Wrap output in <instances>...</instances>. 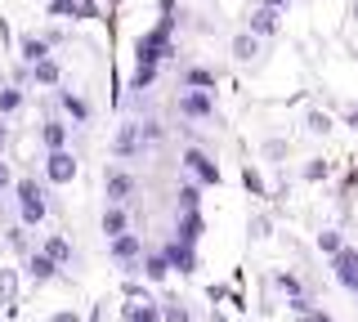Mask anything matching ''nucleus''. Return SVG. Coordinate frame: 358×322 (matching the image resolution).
<instances>
[{
    "label": "nucleus",
    "mask_w": 358,
    "mask_h": 322,
    "mask_svg": "<svg viewBox=\"0 0 358 322\" xmlns=\"http://www.w3.org/2000/svg\"><path fill=\"white\" fill-rule=\"evenodd\" d=\"M14 197H18V219L27 228H36L41 219H45V188L36 184V180H14Z\"/></svg>",
    "instance_id": "obj_1"
},
{
    "label": "nucleus",
    "mask_w": 358,
    "mask_h": 322,
    "mask_svg": "<svg viewBox=\"0 0 358 322\" xmlns=\"http://www.w3.org/2000/svg\"><path fill=\"white\" fill-rule=\"evenodd\" d=\"M134 193H139V180H134L130 166H108V170H103V197H108V206H126Z\"/></svg>",
    "instance_id": "obj_2"
},
{
    "label": "nucleus",
    "mask_w": 358,
    "mask_h": 322,
    "mask_svg": "<svg viewBox=\"0 0 358 322\" xmlns=\"http://www.w3.org/2000/svg\"><path fill=\"white\" fill-rule=\"evenodd\" d=\"M175 108H179L184 121H210V117H215V94H210V90H179Z\"/></svg>",
    "instance_id": "obj_3"
},
{
    "label": "nucleus",
    "mask_w": 358,
    "mask_h": 322,
    "mask_svg": "<svg viewBox=\"0 0 358 322\" xmlns=\"http://www.w3.org/2000/svg\"><path fill=\"white\" fill-rule=\"evenodd\" d=\"M184 170L193 175L201 188H220V161L201 148H184Z\"/></svg>",
    "instance_id": "obj_4"
},
{
    "label": "nucleus",
    "mask_w": 358,
    "mask_h": 322,
    "mask_svg": "<svg viewBox=\"0 0 358 322\" xmlns=\"http://www.w3.org/2000/svg\"><path fill=\"white\" fill-rule=\"evenodd\" d=\"M108 255L121 264L126 273H134V264H143V237L139 233H121V237L108 242Z\"/></svg>",
    "instance_id": "obj_5"
},
{
    "label": "nucleus",
    "mask_w": 358,
    "mask_h": 322,
    "mask_svg": "<svg viewBox=\"0 0 358 322\" xmlns=\"http://www.w3.org/2000/svg\"><path fill=\"white\" fill-rule=\"evenodd\" d=\"M112 157H117V161H134V157H143L139 121H121V126H117V135H112Z\"/></svg>",
    "instance_id": "obj_6"
},
{
    "label": "nucleus",
    "mask_w": 358,
    "mask_h": 322,
    "mask_svg": "<svg viewBox=\"0 0 358 322\" xmlns=\"http://www.w3.org/2000/svg\"><path fill=\"white\" fill-rule=\"evenodd\" d=\"M45 180L50 184H72L76 180V157L67 148H59V152H45Z\"/></svg>",
    "instance_id": "obj_7"
},
{
    "label": "nucleus",
    "mask_w": 358,
    "mask_h": 322,
    "mask_svg": "<svg viewBox=\"0 0 358 322\" xmlns=\"http://www.w3.org/2000/svg\"><path fill=\"white\" fill-rule=\"evenodd\" d=\"M246 31H251V36H260V41H273L278 36V9L251 5V14H246Z\"/></svg>",
    "instance_id": "obj_8"
},
{
    "label": "nucleus",
    "mask_w": 358,
    "mask_h": 322,
    "mask_svg": "<svg viewBox=\"0 0 358 322\" xmlns=\"http://www.w3.org/2000/svg\"><path fill=\"white\" fill-rule=\"evenodd\" d=\"M54 103L63 108V117L72 121V126H85V121L94 117V108H90V98H81V94H72V90H59V94H54Z\"/></svg>",
    "instance_id": "obj_9"
},
{
    "label": "nucleus",
    "mask_w": 358,
    "mask_h": 322,
    "mask_svg": "<svg viewBox=\"0 0 358 322\" xmlns=\"http://www.w3.org/2000/svg\"><path fill=\"white\" fill-rule=\"evenodd\" d=\"M331 269L336 277H341V286H350V291H358V251L354 247H341L331 255Z\"/></svg>",
    "instance_id": "obj_10"
},
{
    "label": "nucleus",
    "mask_w": 358,
    "mask_h": 322,
    "mask_svg": "<svg viewBox=\"0 0 358 322\" xmlns=\"http://www.w3.org/2000/svg\"><path fill=\"white\" fill-rule=\"evenodd\" d=\"M41 59H50V41H45V36H36V31H22V36H18V63L36 68Z\"/></svg>",
    "instance_id": "obj_11"
},
{
    "label": "nucleus",
    "mask_w": 358,
    "mask_h": 322,
    "mask_svg": "<svg viewBox=\"0 0 358 322\" xmlns=\"http://www.w3.org/2000/svg\"><path fill=\"white\" fill-rule=\"evenodd\" d=\"M215 68H201V63H193V68H184L179 72V90H210L215 94Z\"/></svg>",
    "instance_id": "obj_12"
},
{
    "label": "nucleus",
    "mask_w": 358,
    "mask_h": 322,
    "mask_svg": "<svg viewBox=\"0 0 358 322\" xmlns=\"http://www.w3.org/2000/svg\"><path fill=\"white\" fill-rule=\"evenodd\" d=\"M67 135H72V126H67L63 117L41 121V143H45V152H59V148H67Z\"/></svg>",
    "instance_id": "obj_13"
},
{
    "label": "nucleus",
    "mask_w": 358,
    "mask_h": 322,
    "mask_svg": "<svg viewBox=\"0 0 358 322\" xmlns=\"http://www.w3.org/2000/svg\"><path fill=\"white\" fill-rule=\"evenodd\" d=\"M99 228H103V237H121V233H130V210L126 206H103V219H99Z\"/></svg>",
    "instance_id": "obj_14"
},
{
    "label": "nucleus",
    "mask_w": 358,
    "mask_h": 322,
    "mask_svg": "<svg viewBox=\"0 0 358 322\" xmlns=\"http://www.w3.org/2000/svg\"><path fill=\"white\" fill-rule=\"evenodd\" d=\"M59 81H63V63L54 59H41L36 68H31V85H45V90H59Z\"/></svg>",
    "instance_id": "obj_15"
},
{
    "label": "nucleus",
    "mask_w": 358,
    "mask_h": 322,
    "mask_svg": "<svg viewBox=\"0 0 358 322\" xmlns=\"http://www.w3.org/2000/svg\"><path fill=\"white\" fill-rule=\"evenodd\" d=\"M162 255L171 260V269H179V273H193V269H197V251L184 247V242H166Z\"/></svg>",
    "instance_id": "obj_16"
},
{
    "label": "nucleus",
    "mask_w": 358,
    "mask_h": 322,
    "mask_svg": "<svg viewBox=\"0 0 358 322\" xmlns=\"http://www.w3.org/2000/svg\"><path fill=\"white\" fill-rule=\"evenodd\" d=\"M197 237H201V215H197V210H179L175 242H184V247H197Z\"/></svg>",
    "instance_id": "obj_17"
},
{
    "label": "nucleus",
    "mask_w": 358,
    "mask_h": 322,
    "mask_svg": "<svg viewBox=\"0 0 358 322\" xmlns=\"http://www.w3.org/2000/svg\"><path fill=\"white\" fill-rule=\"evenodd\" d=\"M229 54H233V63H251L255 54H260V36H251V31H238V36L229 41Z\"/></svg>",
    "instance_id": "obj_18"
},
{
    "label": "nucleus",
    "mask_w": 358,
    "mask_h": 322,
    "mask_svg": "<svg viewBox=\"0 0 358 322\" xmlns=\"http://www.w3.org/2000/svg\"><path fill=\"white\" fill-rule=\"evenodd\" d=\"M45 255H50L54 264H72L76 260V251H72V242L67 237H59V233H54V237H45V247H41Z\"/></svg>",
    "instance_id": "obj_19"
},
{
    "label": "nucleus",
    "mask_w": 358,
    "mask_h": 322,
    "mask_svg": "<svg viewBox=\"0 0 358 322\" xmlns=\"http://www.w3.org/2000/svg\"><path fill=\"white\" fill-rule=\"evenodd\" d=\"M27 273L36 277V282H50V277L59 273V264H54V260H50L45 251H31V255H27Z\"/></svg>",
    "instance_id": "obj_20"
},
{
    "label": "nucleus",
    "mask_w": 358,
    "mask_h": 322,
    "mask_svg": "<svg viewBox=\"0 0 358 322\" xmlns=\"http://www.w3.org/2000/svg\"><path fill=\"white\" fill-rule=\"evenodd\" d=\"M22 103H27L22 85H0V117H14V112H22Z\"/></svg>",
    "instance_id": "obj_21"
},
{
    "label": "nucleus",
    "mask_w": 358,
    "mask_h": 322,
    "mask_svg": "<svg viewBox=\"0 0 358 322\" xmlns=\"http://www.w3.org/2000/svg\"><path fill=\"white\" fill-rule=\"evenodd\" d=\"M143 273L152 277V282H162L166 273H171V260H166V255H157V251H143V264H139Z\"/></svg>",
    "instance_id": "obj_22"
},
{
    "label": "nucleus",
    "mask_w": 358,
    "mask_h": 322,
    "mask_svg": "<svg viewBox=\"0 0 358 322\" xmlns=\"http://www.w3.org/2000/svg\"><path fill=\"white\" fill-rule=\"evenodd\" d=\"M175 197H179V210H197V202H201V184H197V180H184Z\"/></svg>",
    "instance_id": "obj_23"
},
{
    "label": "nucleus",
    "mask_w": 358,
    "mask_h": 322,
    "mask_svg": "<svg viewBox=\"0 0 358 322\" xmlns=\"http://www.w3.org/2000/svg\"><path fill=\"white\" fill-rule=\"evenodd\" d=\"M126 322H162V309L148 305V300L143 305H126Z\"/></svg>",
    "instance_id": "obj_24"
},
{
    "label": "nucleus",
    "mask_w": 358,
    "mask_h": 322,
    "mask_svg": "<svg viewBox=\"0 0 358 322\" xmlns=\"http://www.w3.org/2000/svg\"><path fill=\"white\" fill-rule=\"evenodd\" d=\"M139 139H143V148H152V143H162V139H166V126H162L157 117L139 121Z\"/></svg>",
    "instance_id": "obj_25"
},
{
    "label": "nucleus",
    "mask_w": 358,
    "mask_h": 322,
    "mask_svg": "<svg viewBox=\"0 0 358 322\" xmlns=\"http://www.w3.org/2000/svg\"><path fill=\"white\" fill-rule=\"evenodd\" d=\"M305 130H309V135H327V130H331V117L322 112V108H309V112H305Z\"/></svg>",
    "instance_id": "obj_26"
},
{
    "label": "nucleus",
    "mask_w": 358,
    "mask_h": 322,
    "mask_svg": "<svg viewBox=\"0 0 358 322\" xmlns=\"http://www.w3.org/2000/svg\"><path fill=\"white\" fill-rule=\"evenodd\" d=\"M242 184H246V193H251V197H268V184L260 180L255 166H246V170H242Z\"/></svg>",
    "instance_id": "obj_27"
},
{
    "label": "nucleus",
    "mask_w": 358,
    "mask_h": 322,
    "mask_svg": "<svg viewBox=\"0 0 358 322\" xmlns=\"http://www.w3.org/2000/svg\"><path fill=\"white\" fill-rule=\"evenodd\" d=\"M157 72H162V68H134V76H130V90H134V94H143V90H152V81H157Z\"/></svg>",
    "instance_id": "obj_28"
},
{
    "label": "nucleus",
    "mask_w": 358,
    "mask_h": 322,
    "mask_svg": "<svg viewBox=\"0 0 358 322\" xmlns=\"http://www.w3.org/2000/svg\"><path fill=\"white\" fill-rule=\"evenodd\" d=\"M331 175V166L322 161V157H313V161H305V170H300V180H309V184H318V180H327Z\"/></svg>",
    "instance_id": "obj_29"
},
{
    "label": "nucleus",
    "mask_w": 358,
    "mask_h": 322,
    "mask_svg": "<svg viewBox=\"0 0 358 322\" xmlns=\"http://www.w3.org/2000/svg\"><path fill=\"white\" fill-rule=\"evenodd\" d=\"M14 291H18L14 269H0V305H14Z\"/></svg>",
    "instance_id": "obj_30"
},
{
    "label": "nucleus",
    "mask_w": 358,
    "mask_h": 322,
    "mask_svg": "<svg viewBox=\"0 0 358 322\" xmlns=\"http://www.w3.org/2000/svg\"><path fill=\"white\" fill-rule=\"evenodd\" d=\"M341 247H345V237H341L336 228H322V233H318V251H322V255H336Z\"/></svg>",
    "instance_id": "obj_31"
},
{
    "label": "nucleus",
    "mask_w": 358,
    "mask_h": 322,
    "mask_svg": "<svg viewBox=\"0 0 358 322\" xmlns=\"http://www.w3.org/2000/svg\"><path fill=\"white\" fill-rule=\"evenodd\" d=\"M287 152H291V148H287V139H264V148H260V157H264V161H282V157H287Z\"/></svg>",
    "instance_id": "obj_32"
},
{
    "label": "nucleus",
    "mask_w": 358,
    "mask_h": 322,
    "mask_svg": "<svg viewBox=\"0 0 358 322\" xmlns=\"http://www.w3.org/2000/svg\"><path fill=\"white\" fill-rule=\"evenodd\" d=\"M50 18H76V0H50Z\"/></svg>",
    "instance_id": "obj_33"
},
{
    "label": "nucleus",
    "mask_w": 358,
    "mask_h": 322,
    "mask_svg": "<svg viewBox=\"0 0 358 322\" xmlns=\"http://www.w3.org/2000/svg\"><path fill=\"white\" fill-rule=\"evenodd\" d=\"M76 18H103V5L99 0H76Z\"/></svg>",
    "instance_id": "obj_34"
},
{
    "label": "nucleus",
    "mask_w": 358,
    "mask_h": 322,
    "mask_svg": "<svg viewBox=\"0 0 358 322\" xmlns=\"http://www.w3.org/2000/svg\"><path fill=\"white\" fill-rule=\"evenodd\" d=\"M162 318H166V322H188V309H184V305H166Z\"/></svg>",
    "instance_id": "obj_35"
},
{
    "label": "nucleus",
    "mask_w": 358,
    "mask_h": 322,
    "mask_svg": "<svg viewBox=\"0 0 358 322\" xmlns=\"http://www.w3.org/2000/svg\"><path fill=\"white\" fill-rule=\"evenodd\" d=\"M0 193H14V170H9V161H0Z\"/></svg>",
    "instance_id": "obj_36"
},
{
    "label": "nucleus",
    "mask_w": 358,
    "mask_h": 322,
    "mask_svg": "<svg viewBox=\"0 0 358 322\" xmlns=\"http://www.w3.org/2000/svg\"><path fill=\"white\" fill-rule=\"evenodd\" d=\"M251 237H268V219H264V215L251 219Z\"/></svg>",
    "instance_id": "obj_37"
},
{
    "label": "nucleus",
    "mask_w": 358,
    "mask_h": 322,
    "mask_svg": "<svg viewBox=\"0 0 358 322\" xmlns=\"http://www.w3.org/2000/svg\"><path fill=\"white\" fill-rule=\"evenodd\" d=\"M41 36L50 41V45H63V41H67V31H63V27H50V31H41Z\"/></svg>",
    "instance_id": "obj_38"
},
{
    "label": "nucleus",
    "mask_w": 358,
    "mask_h": 322,
    "mask_svg": "<svg viewBox=\"0 0 358 322\" xmlns=\"http://www.w3.org/2000/svg\"><path fill=\"white\" fill-rule=\"evenodd\" d=\"M278 282H282V291H287V295H300V282H296V277H291V273H282V277H278Z\"/></svg>",
    "instance_id": "obj_39"
},
{
    "label": "nucleus",
    "mask_w": 358,
    "mask_h": 322,
    "mask_svg": "<svg viewBox=\"0 0 358 322\" xmlns=\"http://www.w3.org/2000/svg\"><path fill=\"white\" fill-rule=\"evenodd\" d=\"M255 5H268V9H278V14H282V9L291 5V0H255Z\"/></svg>",
    "instance_id": "obj_40"
},
{
    "label": "nucleus",
    "mask_w": 358,
    "mask_h": 322,
    "mask_svg": "<svg viewBox=\"0 0 358 322\" xmlns=\"http://www.w3.org/2000/svg\"><path fill=\"white\" fill-rule=\"evenodd\" d=\"M9 143V126H5V117H0V148Z\"/></svg>",
    "instance_id": "obj_41"
},
{
    "label": "nucleus",
    "mask_w": 358,
    "mask_h": 322,
    "mask_svg": "<svg viewBox=\"0 0 358 322\" xmlns=\"http://www.w3.org/2000/svg\"><path fill=\"white\" fill-rule=\"evenodd\" d=\"M345 121H350V126L358 130V108H350V112H345Z\"/></svg>",
    "instance_id": "obj_42"
},
{
    "label": "nucleus",
    "mask_w": 358,
    "mask_h": 322,
    "mask_svg": "<svg viewBox=\"0 0 358 322\" xmlns=\"http://www.w3.org/2000/svg\"><path fill=\"white\" fill-rule=\"evenodd\" d=\"M350 18H354V27H358V0H350Z\"/></svg>",
    "instance_id": "obj_43"
},
{
    "label": "nucleus",
    "mask_w": 358,
    "mask_h": 322,
    "mask_svg": "<svg viewBox=\"0 0 358 322\" xmlns=\"http://www.w3.org/2000/svg\"><path fill=\"white\" fill-rule=\"evenodd\" d=\"M54 322H76V314H54Z\"/></svg>",
    "instance_id": "obj_44"
},
{
    "label": "nucleus",
    "mask_w": 358,
    "mask_h": 322,
    "mask_svg": "<svg viewBox=\"0 0 358 322\" xmlns=\"http://www.w3.org/2000/svg\"><path fill=\"white\" fill-rule=\"evenodd\" d=\"M99 5H103V9H117V5H121V0H99Z\"/></svg>",
    "instance_id": "obj_45"
}]
</instances>
